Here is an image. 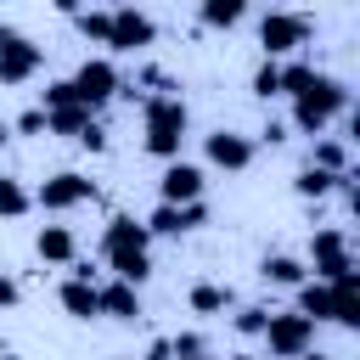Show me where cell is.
I'll use <instances>...</instances> for the list:
<instances>
[{"instance_id": "obj_8", "label": "cell", "mask_w": 360, "mask_h": 360, "mask_svg": "<svg viewBox=\"0 0 360 360\" xmlns=\"http://www.w3.org/2000/svg\"><path fill=\"white\" fill-rule=\"evenodd\" d=\"M107 17H112V28H107V51L135 56V51L158 45V17H152V11H141V6H112Z\"/></svg>"}, {"instance_id": "obj_39", "label": "cell", "mask_w": 360, "mask_h": 360, "mask_svg": "<svg viewBox=\"0 0 360 360\" xmlns=\"http://www.w3.org/2000/svg\"><path fill=\"white\" fill-rule=\"evenodd\" d=\"M186 360H214V354H186Z\"/></svg>"}, {"instance_id": "obj_12", "label": "cell", "mask_w": 360, "mask_h": 360, "mask_svg": "<svg viewBox=\"0 0 360 360\" xmlns=\"http://www.w3.org/2000/svg\"><path fill=\"white\" fill-rule=\"evenodd\" d=\"M202 186H208V174H202L197 163L174 158V163H163V174H158V202H174V208L202 202Z\"/></svg>"}, {"instance_id": "obj_40", "label": "cell", "mask_w": 360, "mask_h": 360, "mask_svg": "<svg viewBox=\"0 0 360 360\" xmlns=\"http://www.w3.org/2000/svg\"><path fill=\"white\" fill-rule=\"evenodd\" d=\"M231 360H253V354H231Z\"/></svg>"}, {"instance_id": "obj_27", "label": "cell", "mask_w": 360, "mask_h": 360, "mask_svg": "<svg viewBox=\"0 0 360 360\" xmlns=\"http://www.w3.org/2000/svg\"><path fill=\"white\" fill-rule=\"evenodd\" d=\"M248 90H253L259 101H276V96H281V62H259L253 79H248Z\"/></svg>"}, {"instance_id": "obj_35", "label": "cell", "mask_w": 360, "mask_h": 360, "mask_svg": "<svg viewBox=\"0 0 360 360\" xmlns=\"http://www.w3.org/2000/svg\"><path fill=\"white\" fill-rule=\"evenodd\" d=\"M259 135H264V146H281V141H287V129H281V124H264Z\"/></svg>"}, {"instance_id": "obj_36", "label": "cell", "mask_w": 360, "mask_h": 360, "mask_svg": "<svg viewBox=\"0 0 360 360\" xmlns=\"http://www.w3.org/2000/svg\"><path fill=\"white\" fill-rule=\"evenodd\" d=\"M6 146H11V118L0 112V152H6Z\"/></svg>"}, {"instance_id": "obj_9", "label": "cell", "mask_w": 360, "mask_h": 360, "mask_svg": "<svg viewBox=\"0 0 360 360\" xmlns=\"http://www.w3.org/2000/svg\"><path fill=\"white\" fill-rule=\"evenodd\" d=\"M304 39H309V17L304 11H264L259 17V51H264V62L292 56Z\"/></svg>"}, {"instance_id": "obj_29", "label": "cell", "mask_w": 360, "mask_h": 360, "mask_svg": "<svg viewBox=\"0 0 360 360\" xmlns=\"http://www.w3.org/2000/svg\"><path fill=\"white\" fill-rule=\"evenodd\" d=\"M264 321H270V309H259V304H242V309L231 315V326H236L242 338H264Z\"/></svg>"}, {"instance_id": "obj_13", "label": "cell", "mask_w": 360, "mask_h": 360, "mask_svg": "<svg viewBox=\"0 0 360 360\" xmlns=\"http://www.w3.org/2000/svg\"><path fill=\"white\" fill-rule=\"evenodd\" d=\"M39 68H45V51H39L28 34H17V39L0 51V90H17V84H28Z\"/></svg>"}, {"instance_id": "obj_14", "label": "cell", "mask_w": 360, "mask_h": 360, "mask_svg": "<svg viewBox=\"0 0 360 360\" xmlns=\"http://www.w3.org/2000/svg\"><path fill=\"white\" fill-rule=\"evenodd\" d=\"M34 253H39V264L68 270V264H79V236H73L68 225H39V231H34Z\"/></svg>"}, {"instance_id": "obj_7", "label": "cell", "mask_w": 360, "mask_h": 360, "mask_svg": "<svg viewBox=\"0 0 360 360\" xmlns=\"http://www.w3.org/2000/svg\"><path fill=\"white\" fill-rule=\"evenodd\" d=\"M79 202H96V180L79 174V169H56L34 191V208H45V214H73Z\"/></svg>"}, {"instance_id": "obj_41", "label": "cell", "mask_w": 360, "mask_h": 360, "mask_svg": "<svg viewBox=\"0 0 360 360\" xmlns=\"http://www.w3.org/2000/svg\"><path fill=\"white\" fill-rule=\"evenodd\" d=\"M0 360H17V354H0Z\"/></svg>"}, {"instance_id": "obj_24", "label": "cell", "mask_w": 360, "mask_h": 360, "mask_svg": "<svg viewBox=\"0 0 360 360\" xmlns=\"http://www.w3.org/2000/svg\"><path fill=\"white\" fill-rule=\"evenodd\" d=\"M338 180H343V174H326V169H315V163H304V169L292 174V191H298V197H315V202H321L326 191H338Z\"/></svg>"}, {"instance_id": "obj_1", "label": "cell", "mask_w": 360, "mask_h": 360, "mask_svg": "<svg viewBox=\"0 0 360 360\" xmlns=\"http://www.w3.org/2000/svg\"><path fill=\"white\" fill-rule=\"evenodd\" d=\"M101 259L112 270V281H129V287H146L152 281V236L135 214H112L101 225Z\"/></svg>"}, {"instance_id": "obj_19", "label": "cell", "mask_w": 360, "mask_h": 360, "mask_svg": "<svg viewBox=\"0 0 360 360\" xmlns=\"http://www.w3.org/2000/svg\"><path fill=\"white\" fill-rule=\"evenodd\" d=\"M326 292H332V326H349L354 332L360 326V270L343 276V281H332Z\"/></svg>"}, {"instance_id": "obj_11", "label": "cell", "mask_w": 360, "mask_h": 360, "mask_svg": "<svg viewBox=\"0 0 360 360\" xmlns=\"http://www.w3.org/2000/svg\"><path fill=\"white\" fill-rule=\"evenodd\" d=\"M146 236H163V242H180V236H191V231H202L208 225V202H186V208H174V202H158L146 219Z\"/></svg>"}, {"instance_id": "obj_30", "label": "cell", "mask_w": 360, "mask_h": 360, "mask_svg": "<svg viewBox=\"0 0 360 360\" xmlns=\"http://www.w3.org/2000/svg\"><path fill=\"white\" fill-rule=\"evenodd\" d=\"M73 22H79V34H84L90 45H107V28H112V17H107V11H79Z\"/></svg>"}, {"instance_id": "obj_5", "label": "cell", "mask_w": 360, "mask_h": 360, "mask_svg": "<svg viewBox=\"0 0 360 360\" xmlns=\"http://www.w3.org/2000/svg\"><path fill=\"white\" fill-rule=\"evenodd\" d=\"M73 96H79V107L84 112H101L112 96H124V79H118V68H112V56H84L79 68H73Z\"/></svg>"}, {"instance_id": "obj_17", "label": "cell", "mask_w": 360, "mask_h": 360, "mask_svg": "<svg viewBox=\"0 0 360 360\" xmlns=\"http://www.w3.org/2000/svg\"><path fill=\"white\" fill-rule=\"evenodd\" d=\"M56 304H62V315H73V321H96V315H101L96 281H79V276H68V281L56 287Z\"/></svg>"}, {"instance_id": "obj_22", "label": "cell", "mask_w": 360, "mask_h": 360, "mask_svg": "<svg viewBox=\"0 0 360 360\" xmlns=\"http://www.w3.org/2000/svg\"><path fill=\"white\" fill-rule=\"evenodd\" d=\"M248 17V0H202L197 6V22L202 28H236Z\"/></svg>"}, {"instance_id": "obj_31", "label": "cell", "mask_w": 360, "mask_h": 360, "mask_svg": "<svg viewBox=\"0 0 360 360\" xmlns=\"http://www.w3.org/2000/svg\"><path fill=\"white\" fill-rule=\"evenodd\" d=\"M11 135H51V129H45V112H39V107H22V112L11 118Z\"/></svg>"}, {"instance_id": "obj_26", "label": "cell", "mask_w": 360, "mask_h": 360, "mask_svg": "<svg viewBox=\"0 0 360 360\" xmlns=\"http://www.w3.org/2000/svg\"><path fill=\"white\" fill-rule=\"evenodd\" d=\"M309 84H315V68H309L304 56H292V62H281V96H287V101H298V96L309 90Z\"/></svg>"}, {"instance_id": "obj_16", "label": "cell", "mask_w": 360, "mask_h": 360, "mask_svg": "<svg viewBox=\"0 0 360 360\" xmlns=\"http://www.w3.org/2000/svg\"><path fill=\"white\" fill-rule=\"evenodd\" d=\"M259 281L264 287H304L309 281V264L298 253H264L259 259Z\"/></svg>"}, {"instance_id": "obj_25", "label": "cell", "mask_w": 360, "mask_h": 360, "mask_svg": "<svg viewBox=\"0 0 360 360\" xmlns=\"http://www.w3.org/2000/svg\"><path fill=\"white\" fill-rule=\"evenodd\" d=\"M309 163H315V169H326V174H349V146H343L338 135H321Z\"/></svg>"}, {"instance_id": "obj_15", "label": "cell", "mask_w": 360, "mask_h": 360, "mask_svg": "<svg viewBox=\"0 0 360 360\" xmlns=\"http://www.w3.org/2000/svg\"><path fill=\"white\" fill-rule=\"evenodd\" d=\"M96 304L107 321H141V287L129 281H96Z\"/></svg>"}, {"instance_id": "obj_33", "label": "cell", "mask_w": 360, "mask_h": 360, "mask_svg": "<svg viewBox=\"0 0 360 360\" xmlns=\"http://www.w3.org/2000/svg\"><path fill=\"white\" fill-rule=\"evenodd\" d=\"M79 146H84V152H107V129H101V124H90V129H84V141H79Z\"/></svg>"}, {"instance_id": "obj_23", "label": "cell", "mask_w": 360, "mask_h": 360, "mask_svg": "<svg viewBox=\"0 0 360 360\" xmlns=\"http://www.w3.org/2000/svg\"><path fill=\"white\" fill-rule=\"evenodd\" d=\"M96 124V112H84L79 101L73 107H62V112H45V129L51 135H68V141H84V129Z\"/></svg>"}, {"instance_id": "obj_21", "label": "cell", "mask_w": 360, "mask_h": 360, "mask_svg": "<svg viewBox=\"0 0 360 360\" xmlns=\"http://www.w3.org/2000/svg\"><path fill=\"white\" fill-rule=\"evenodd\" d=\"M22 214H34V191L0 169V219H22Z\"/></svg>"}, {"instance_id": "obj_37", "label": "cell", "mask_w": 360, "mask_h": 360, "mask_svg": "<svg viewBox=\"0 0 360 360\" xmlns=\"http://www.w3.org/2000/svg\"><path fill=\"white\" fill-rule=\"evenodd\" d=\"M11 39H17V28H11V22H0V51H6Z\"/></svg>"}, {"instance_id": "obj_20", "label": "cell", "mask_w": 360, "mask_h": 360, "mask_svg": "<svg viewBox=\"0 0 360 360\" xmlns=\"http://www.w3.org/2000/svg\"><path fill=\"white\" fill-rule=\"evenodd\" d=\"M292 298H298L292 309H298V315H304L309 326H321V321H332V292H326L321 281H304V287H292Z\"/></svg>"}, {"instance_id": "obj_4", "label": "cell", "mask_w": 360, "mask_h": 360, "mask_svg": "<svg viewBox=\"0 0 360 360\" xmlns=\"http://www.w3.org/2000/svg\"><path fill=\"white\" fill-rule=\"evenodd\" d=\"M309 281H321V287H332V281H343V276H354V248H349V236L338 231V225H321L315 236H309Z\"/></svg>"}, {"instance_id": "obj_38", "label": "cell", "mask_w": 360, "mask_h": 360, "mask_svg": "<svg viewBox=\"0 0 360 360\" xmlns=\"http://www.w3.org/2000/svg\"><path fill=\"white\" fill-rule=\"evenodd\" d=\"M298 360H332V354H321V349H309V354H298Z\"/></svg>"}, {"instance_id": "obj_3", "label": "cell", "mask_w": 360, "mask_h": 360, "mask_svg": "<svg viewBox=\"0 0 360 360\" xmlns=\"http://www.w3.org/2000/svg\"><path fill=\"white\" fill-rule=\"evenodd\" d=\"M338 112H349V84L332 79V73H315V84L292 101V124H298L304 135H326V124H332Z\"/></svg>"}, {"instance_id": "obj_10", "label": "cell", "mask_w": 360, "mask_h": 360, "mask_svg": "<svg viewBox=\"0 0 360 360\" xmlns=\"http://www.w3.org/2000/svg\"><path fill=\"white\" fill-rule=\"evenodd\" d=\"M202 158H208L214 169H225V174H242V169H253L259 141L242 135V129H214V135H202Z\"/></svg>"}, {"instance_id": "obj_2", "label": "cell", "mask_w": 360, "mask_h": 360, "mask_svg": "<svg viewBox=\"0 0 360 360\" xmlns=\"http://www.w3.org/2000/svg\"><path fill=\"white\" fill-rule=\"evenodd\" d=\"M186 129H191V112L174 90H158L141 101V146L158 158V163H174L180 146H186Z\"/></svg>"}, {"instance_id": "obj_6", "label": "cell", "mask_w": 360, "mask_h": 360, "mask_svg": "<svg viewBox=\"0 0 360 360\" xmlns=\"http://www.w3.org/2000/svg\"><path fill=\"white\" fill-rule=\"evenodd\" d=\"M309 349H315V326L298 309H270V321H264V354L270 360H298Z\"/></svg>"}, {"instance_id": "obj_34", "label": "cell", "mask_w": 360, "mask_h": 360, "mask_svg": "<svg viewBox=\"0 0 360 360\" xmlns=\"http://www.w3.org/2000/svg\"><path fill=\"white\" fill-rule=\"evenodd\" d=\"M17 298H22V287L11 276H0V309H17Z\"/></svg>"}, {"instance_id": "obj_28", "label": "cell", "mask_w": 360, "mask_h": 360, "mask_svg": "<svg viewBox=\"0 0 360 360\" xmlns=\"http://www.w3.org/2000/svg\"><path fill=\"white\" fill-rule=\"evenodd\" d=\"M79 96H73V84L68 79H51L45 90H39V112H62V107H73Z\"/></svg>"}, {"instance_id": "obj_42", "label": "cell", "mask_w": 360, "mask_h": 360, "mask_svg": "<svg viewBox=\"0 0 360 360\" xmlns=\"http://www.w3.org/2000/svg\"><path fill=\"white\" fill-rule=\"evenodd\" d=\"M124 360H135V354H124Z\"/></svg>"}, {"instance_id": "obj_18", "label": "cell", "mask_w": 360, "mask_h": 360, "mask_svg": "<svg viewBox=\"0 0 360 360\" xmlns=\"http://www.w3.org/2000/svg\"><path fill=\"white\" fill-rule=\"evenodd\" d=\"M231 304H236V292H231L225 281H191V292H186V309H191V315H202V321L225 315Z\"/></svg>"}, {"instance_id": "obj_32", "label": "cell", "mask_w": 360, "mask_h": 360, "mask_svg": "<svg viewBox=\"0 0 360 360\" xmlns=\"http://www.w3.org/2000/svg\"><path fill=\"white\" fill-rule=\"evenodd\" d=\"M169 354H174V360H186V354H208V343H202V332H174V338H169Z\"/></svg>"}]
</instances>
